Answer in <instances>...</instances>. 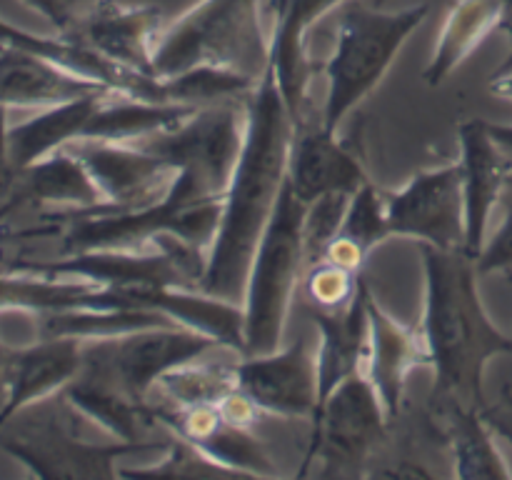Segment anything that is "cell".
Returning <instances> with one entry per match:
<instances>
[{"label":"cell","instance_id":"6da1fadb","mask_svg":"<svg viewBox=\"0 0 512 480\" xmlns=\"http://www.w3.org/2000/svg\"><path fill=\"white\" fill-rule=\"evenodd\" d=\"M245 105L243 150L223 195V210L208 248L200 293L243 305L250 265L260 238L288 183L293 118L273 68L260 78Z\"/></svg>","mask_w":512,"mask_h":480},{"label":"cell","instance_id":"7a4b0ae2","mask_svg":"<svg viewBox=\"0 0 512 480\" xmlns=\"http://www.w3.org/2000/svg\"><path fill=\"white\" fill-rule=\"evenodd\" d=\"M425 300L420 330L435 375L433 400L483 408L485 370L498 355H512V335L500 330L485 310L478 268L465 250L420 245Z\"/></svg>","mask_w":512,"mask_h":480},{"label":"cell","instance_id":"3957f363","mask_svg":"<svg viewBox=\"0 0 512 480\" xmlns=\"http://www.w3.org/2000/svg\"><path fill=\"white\" fill-rule=\"evenodd\" d=\"M428 13L430 3L408 5L403 10H383L368 0H345L340 5L333 53L323 65L328 93L320 120L325 130L338 133L343 120L378 88Z\"/></svg>","mask_w":512,"mask_h":480},{"label":"cell","instance_id":"277c9868","mask_svg":"<svg viewBox=\"0 0 512 480\" xmlns=\"http://www.w3.org/2000/svg\"><path fill=\"white\" fill-rule=\"evenodd\" d=\"M228 68L260 80L270 68V35L260 0H198L155 38L153 78L185 70Z\"/></svg>","mask_w":512,"mask_h":480},{"label":"cell","instance_id":"5b68a950","mask_svg":"<svg viewBox=\"0 0 512 480\" xmlns=\"http://www.w3.org/2000/svg\"><path fill=\"white\" fill-rule=\"evenodd\" d=\"M308 205L285 183L275 213L260 238L243 295L245 353L263 355L283 345L295 290L308 270L303 220Z\"/></svg>","mask_w":512,"mask_h":480},{"label":"cell","instance_id":"8992f818","mask_svg":"<svg viewBox=\"0 0 512 480\" xmlns=\"http://www.w3.org/2000/svg\"><path fill=\"white\" fill-rule=\"evenodd\" d=\"M208 253L175 235H160L143 250H78L58 260H15L5 270L73 278L98 288H193L198 290Z\"/></svg>","mask_w":512,"mask_h":480},{"label":"cell","instance_id":"52a82bcc","mask_svg":"<svg viewBox=\"0 0 512 480\" xmlns=\"http://www.w3.org/2000/svg\"><path fill=\"white\" fill-rule=\"evenodd\" d=\"M310 423L313 433L300 475L308 473L310 465L320 460L323 478H340V475L355 478V475H368L365 465L388 440L393 420L385 413L383 400L363 368L343 380L320 403Z\"/></svg>","mask_w":512,"mask_h":480},{"label":"cell","instance_id":"ba28073f","mask_svg":"<svg viewBox=\"0 0 512 480\" xmlns=\"http://www.w3.org/2000/svg\"><path fill=\"white\" fill-rule=\"evenodd\" d=\"M223 345L183 325H153L118 338L83 340V365L118 383L135 400L150 393L165 373Z\"/></svg>","mask_w":512,"mask_h":480},{"label":"cell","instance_id":"9c48e42d","mask_svg":"<svg viewBox=\"0 0 512 480\" xmlns=\"http://www.w3.org/2000/svg\"><path fill=\"white\" fill-rule=\"evenodd\" d=\"M170 435V433H168ZM163 440H113V443H88L65 428L60 420H33L15 433H0V450L18 460L33 478H73V480H113L120 478V460L130 455L163 450Z\"/></svg>","mask_w":512,"mask_h":480},{"label":"cell","instance_id":"30bf717a","mask_svg":"<svg viewBox=\"0 0 512 480\" xmlns=\"http://www.w3.org/2000/svg\"><path fill=\"white\" fill-rule=\"evenodd\" d=\"M243 100L203 105L175 128L138 140L135 145L168 160L175 170L193 173L213 195L223 198L243 150Z\"/></svg>","mask_w":512,"mask_h":480},{"label":"cell","instance_id":"8fae6325","mask_svg":"<svg viewBox=\"0 0 512 480\" xmlns=\"http://www.w3.org/2000/svg\"><path fill=\"white\" fill-rule=\"evenodd\" d=\"M390 235L438 250H465V208L458 160L418 170L403 188L383 190Z\"/></svg>","mask_w":512,"mask_h":480},{"label":"cell","instance_id":"7c38bea8","mask_svg":"<svg viewBox=\"0 0 512 480\" xmlns=\"http://www.w3.org/2000/svg\"><path fill=\"white\" fill-rule=\"evenodd\" d=\"M235 385L260 413L278 418H310L318 410V363L308 335L263 355L235 360Z\"/></svg>","mask_w":512,"mask_h":480},{"label":"cell","instance_id":"4fadbf2b","mask_svg":"<svg viewBox=\"0 0 512 480\" xmlns=\"http://www.w3.org/2000/svg\"><path fill=\"white\" fill-rule=\"evenodd\" d=\"M103 195V205L80 213H125L163 198L175 178V168L160 155L135 143L115 140H75L68 145Z\"/></svg>","mask_w":512,"mask_h":480},{"label":"cell","instance_id":"5bb4252c","mask_svg":"<svg viewBox=\"0 0 512 480\" xmlns=\"http://www.w3.org/2000/svg\"><path fill=\"white\" fill-rule=\"evenodd\" d=\"M458 168L465 208V253L478 258L488 240V225L510 183V158L488 128V120L470 118L458 125Z\"/></svg>","mask_w":512,"mask_h":480},{"label":"cell","instance_id":"9a60e30c","mask_svg":"<svg viewBox=\"0 0 512 480\" xmlns=\"http://www.w3.org/2000/svg\"><path fill=\"white\" fill-rule=\"evenodd\" d=\"M165 25L158 5H128L123 0H95L93 8L63 38L93 50L115 65L153 75L155 38Z\"/></svg>","mask_w":512,"mask_h":480},{"label":"cell","instance_id":"2e32d148","mask_svg":"<svg viewBox=\"0 0 512 480\" xmlns=\"http://www.w3.org/2000/svg\"><path fill=\"white\" fill-rule=\"evenodd\" d=\"M153 413L158 423L168 433L180 435L198 445L210 460L223 465L230 475H248V478H275L273 458L265 445L250 428H240L225 420L218 405H190V408H175V405L153 403Z\"/></svg>","mask_w":512,"mask_h":480},{"label":"cell","instance_id":"e0dca14e","mask_svg":"<svg viewBox=\"0 0 512 480\" xmlns=\"http://www.w3.org/2000/svg\"><path fill=\"white\" fill-rule=\"evenodd\" d=\"M365 183H370V175L363 160L338 138V133L325 130L320 113L293 125L288 185L295 198L310 205L330 193L353 195Z\"/></svg>","mask_w":512,"mask_h":480},{"label":"cell","instance_id":"ac0fdd59","mask_svg":"<svg viewBox=\"0 0 512 480\" xmlns=\"http://www.w3.org/2000/svg\"><path fill=\"white\" fill-rule=\"evenodd\" d=\"M83 368V340L43 338L23 348H10L0 403V433L25 410L63 393Z\"/></svg>","mask_w":512,"mask_h":480},{"label":"cell","instance_id":"d6986e66","mask_svg":"<svg viewBox=\"0 0 512 480\" xmlns=\"http://www.w3.org/2000/svg\"><path fill=\"white\" fill-rule=\"evenodd\" d=\"M345 0H270L273 35H270V68L283 93L293 125L315 113L310 100L313 60L308 55V33L315 20L338 10Z\"/></svg>","mask_w":512,"mask_h":480},{"label":"cell","instance_id":"ffe728a7","mask_svg":"<svg viewBox=\"0 0 512 480\" xmlns=\"http://www.w3.org/2000/svg\"><path fill=\"white\" fill-rule=\"evenodd\" d=\"M370 343L365 358V373L378 390L388 418L398 420L403 413L405 385L415 368L430 365V350L420 325H408L378 303L368 290Z\"/></svg>","mask_w":512,"mask_h":480},{"label":"cell","instance_id":"44dd1931","mask_svg":"<svg viewBox=\"0 0 512 480\" xmlns=\"http://www.w3.org/2000/svg\"><path fill=\"white\" fill-rule=\"evenodd\" d=\"M113 308H143L160 313L170 323L218 340L233 353H245L243 305L193 288H125L113 290Z\"/></svg>","mask_w":512,"mask_h":480},{"label":"cell","instance_id":"7402d4cb","mask_svg":"<svg viewBox=\"0 0 512 480\" xmlns=\"http://www.w3.org/2000/svg\"><path fill=\"white\" fill-rule=\"evenodd\" d=\"M98 205H103V195L83 160L70 148H60L15 173L8 200L0 208V218L23 208H38L43 213H80Z\"/></svg>","mask_w":512,"mask_h":480},{"label":"cell","instance_id":"603a6c76","mask_svg":"<svg viewBox=\"0 0 512 480\" xmlns=\"http://www.w3.org/2000/svg\"><path fill=\"white\" fill-rule=\"evenodd\" d=\"M98 93H113V88L38 53L0 45V105L3 108L43 110Z\"/></svg>","mask_w":512,"mask_h":480},{"label":"cell","instance_id":"cb8c5ba5","mask_svg":"<svg viewBox=\"0 0 512 480\" xmlns=\"http://www.w3.org/2000/svg\"><path fill=\"white\" fill-rule=\"evenodd\" d=\"M370 285L360 283L353 303L343 310H310L318 345H315V363H318V408L343 380L365 368L370 343V315H368Z\"/></svg>","mask_w":512,"mask_h":480},{"label":"cell","instance_id":"d4e9b609","mask_svg":"<svg viewBox=\"0 0 512 480\" xmlns=\"http://www.w3.org/2000/svg\"><path fill=\"white\" fill-rule=\"evenodd\" d=\"M60 395L70 408L93 420L115 440L143 443L155 440L153 433H168L155 418L150 400H135L118 383L85 365Z\"/></svg>","mask_w":512,"mask_h":480},{"label":"cell","instance_id":"484cf974","mask_svg":"<svg viewBox=\"0 0 512 480\" xmlns=\"http://www.w3.org/2000/svg\"><path fill=\"white\" fill-rule=\"evenodd\" d=\"M0 45H10V48H23L30 53H38L43 58L55 60V63L65 65L68 70H75L80 75L100 80V83L110 85L113 90L123 95H133L140 100H153V103H165L163 100V80L153 78V75L135 73V70L115 65L110 60L100 58L93 50L83 48V45L73 43V40L63 38V35H38L30 30L18 28L10 20L0 18Z\"/></svg>","mask_w":512,"mask_h":480},{"label":"cell","instance_id":"4316f807","mask_svg":"<svg viewBox=\"0 0 512 480\" xmlns=\"http://www.w3.org/2000/svg\"><path fill=\"white\" fill-rule=\"evenodd\" d=\"M433 420L453 458L458 478L510 480L512 473L495 443V433L475 405L455 400H433Z\"/></svg>","mask_w":512,"mask_h":480},{"label":"cell","instance_id":"83f0119b","mask_svg":"<svg viewBox=\"0 0 512 480\" xmlns=\"http://www.w3.org/2000/svg\"><path fill=\"white\" fill-rule=\"evenodd\" d=\"M503 13L498 0H455L440 28L433 58L425 65L423 80L430 88L443 85L490 33L500 30Z\"/></svg>","mask_w":512,"mask_h":480},{"label":"cell","instance_id":"f1b7e54d","mask_svg":"<svg viewBox=\"0 0 512 480\" xmlns=\"http://www.w3.org/2000/svg\"><path fill=\"white\" fill-rule=\"evenodd\" d=\"M105 95L110 93L50 105V108L38 110V115H33V118L10 125V160H13L15 173L28 168L35 160L45 158V155L55 153L60 148H68L70 143L83 138V130L88 125L90 115H93L95 105Z\"/></svg>","mask_w":512,"mask_h":480},{"label":"cell","instance_id":"f546056e","mask_svg":"<svg viewBox=\"0 0 512 480\" xmlns=\"http://www.w3.org/2000/svg\"><path fill=\"white\" fill-rule=\"evenodd\" d=\"M68 308H110L108 288L83 283L73 278H48V275L0 273V313H50Z\"/></svg>","mask_w":512,"mask_h":480},{"label":"cell","instance_id":"4dcf8cb0","mask_svg":"<svg viewBox=\"0 0 512 480\" xmlns=\"http://www.w3.org/2000/svg\"><path fill=\"white\" fill-rule=\"evenodd\" d=\"M388 238L393 235H390L388 213H385V195L370 180L350 195L343 223L325 248L323 258L363 273V265L368 263L373 250Z\"/></svg>","mask_w":512,"mask_h":480},{"label":"cell","instance_id":"1f68e13d","mask_svg":"<svg viewBox=\"0 0 512 480\" xmlns=\"http://www.w3.org/2000/svg\"><path fill=\"white\" fill-rule=\"evenodd\" d=\"M38 335L43 338H78L103 340L153 328V325H175L160 313L143 308H68L35 315Z\"/></svg>","mask_w":512,"mask_h":480},{"label":"cell","instance_id":"d6a6232c","mask_svg":"<svg viewBox=\"0 0 512 480\" xmlns=\"http://www.w3.org/2000/svg\"><path fill=\"white\" fill-rule=\"evenodd\" d=\"M210 353L165 373L150 393V400L175 408L218 405L235 388V360L240 355H235V360H210Z\"/></svg>","mask_w":512,"mask_h":480},{"label":"cell","instance_id":"836d02e7","mask_svg":"<svg viewBox=\"0 0 512 480\" xmlns=\"http://www.w3.org/2000/svg\"><path fill=\"white\" fill-rule=\"evenodd\" d=\"M120 478H230L228 470L210 460L203 450L180 435H168L163 455L148 465L120 468Z\"/></svg>","mask_w":512,"mask_h":480},{"label":"cell","instance_id":"e575fe53","mask_svg":"<svg viewBox=\"0 0 512 480\" xmlns=\"http://www.w3.org/2000/svg\"><path fill=\"white\" fill-rule=\"evenodd\" d=\"M360 283H363V273L345 265L335 263V260H318L310 265L303 275V290L305 300H308L310 310H335L348 308L358 295Z\"/></svg>","mask_w":512,"mask_h":480},{"label":"cell","instance_id":"d590c367","mask_svg":"<svg viewBox=\"0 0 512 480\" xmlns=\"http://www.w3.org/2000/svg\"><path fill=\"white\" fill-rule=\"evenodd\" d=\"M350 193H330L323 198L313 200V203L305 208V220H303V240H305V260H308V268L318 260H323L325 248L330 245V240L338 233L340 223H343L345 208H348Z\"/></svg>","mask_w":512,"mask_h":480},{"label":"cell","instance_id":"8d00e7d4","mask_svg":"<svg viewBox=\"0 0 512 480\" xmlns=\"http://www.w3.org/2000/svg\"><path fill=\"white\" fill-rule=\"evenodd\" d=\"M480 275H508L512 278V203H508L503 223L485 240L483 250L475 258Z\"/></svg>","mask_w":512,"mask_h":480},{"label":"cell","instance_id":"74e56055","mask_svg":"<svg viewBox=\"0 0 512 480\" xmlns=\"http://www.w3.org/2000/svg\"><path fill=\"white\" fill-rule=\"evenodd\" d=\"M25 8L48 20L58 35H68L78 20L93 8L95 0H20Z\"/></svg>","mask_w":512,"mask_h":480},{"label":"cell","instance_id":"f35d334b","mask_svg":"<svg viewBox=\"0 0 512 480\" xmlns=\"http://www.w3.org/2000/svg\"><path fill=\"white\" fill-rule=\"evenodd\" d=\"M485 423L490 425V430L495 433V438L505 440V443L512 445V388L510 385H503L500 388L498 400L493 403H485L480 408Z\"/></svg>","mask_w":512,"mask_h":480},{"label":"cell","instance_id":"ab89813d","mask_svg":"<svg viewBox=\"0 0 512 480\" xmlns=\"http://www.w3.org/2000/svg\"><path fill=\"white\" fill-rule=\"evenodd\" d=\"M13 180H15V168H13V160H10L8 108L0 105V195H8Z\"/></svg>","mask_w":512,"mask_h":480},{"label":"cell","instance_id":"60d3db41","mask_svg":"<svg viewBox=\"0 0 512 480\" xmlns=\"http://www.w3.org/2000/svg\"><path fill=\"white\" fill-rule=\"evenodd\" d=\"M488 128H490V133H493V138L498 140L500 148L508 153L510 165H512V123H490V120H488ZM508 188H512V170H510Z\"/></svg>","mask_w":512,"mask_h":480},{"label":"cell","instance_id":"b9f144b4","mask_svg":"<svg viewBox=\"0 0 512 480\" xmlns=\"http://www.w3.org/2000/svg\"><path fill=\"white\" fill-rule=\"evenodd\" d=\"M490 93L498 95V98L512 100V70L510 73L490 75Z\"/></svg>","mask_w":512,"mask_h":480},{"label":"cell","instance_id":"7bdbcfd3","mask_svg":"<svg viewBox=\"0 0 512 480\" xmlns=\"http://www.w3.org/2000/svg\"><path fill=\"white\" fill-rule=\"evenodd\" d=\"M60 225H53V223H43L40 228H33V230H20V233H0V243H5V240H13V238H35V235H50V233H58Z\"/></svg>","mask_w":512,"mask_h":480},{"label":"cell","instance_id":"ee69618b","mask_svg":"<svg viewBox=\"0 0 512 480\" xmlns=\"http://www.w3.org/2000/svg\"><path fill=\"white\" fill-rule=\"evenodd\" d=\"M500 13H503V23H500V30L510 35L512 40V0H498Z\"/></svg>","mask_w":512,"mask_h":480},{"label":"cell","instance_id":"f6af8a7d","mask_svg":"<svg viewBox=\"0 0 512 480\" xmlns=\"http://www.w3.org/2000/svg\"><path fill=\"white\" fill-rule=\"evenodd\" d=\"M8 355L10 348L0 340V388H3V378H5V368H8Z\"/></svg>","mask_w":512,"mask_h":480}]
</instances>
